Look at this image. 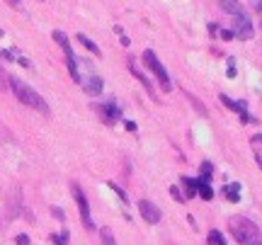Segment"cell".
I'll return each instance as SVG.
<instances>
[{
  "mask_svg": "<svg viewBox=\"0 0 262 245\" xmlns=\"http://www.w3.org/2000/svg\"><path fill=\"white\" fill-rule=\"evenodd\" d=\"M231 233L240 245H262L260 228L245 216H233L231 219Z\"/></svg>",
  "mask_w": 262,
  "mask_h": 245,
  "instance_id": "1",
  "label": "cell"
},
{
  "mask_svg": "<svg viewBox=\"0 0 262 245\" xmlns=\"http://www.w3.org/2000/svg\"><path fill=\"white\" fill-rule=\"evenodd\" d=\"M10 88H12V92L17 95V100H20L22 105H27V107H32V110H37V112H42V114H49V112H51L49 105H46V100H44L37 90H32L29 85H24L22 80L12 78V80H10Z\"/></svg>",
  "mask_w": 262,
  "mask_h": 245,
  "instance_id": "2",
  "label": "cell"
},
{
  "mask_svg": "<svg viewBox=\"0 0 262 245\" xmlns=\"http://www.w3.org/2000/svg\"><path fill=\"white\" fill-rule=\"evenodd\" d=\"M143 63L155 73V78L160 80V88H163V90H170V88H173V85H170V78H168V70L163 68V63L158 61V56H155L151 49H148V51H143Z\"/></svg>",
  "mask_w": 262,
  "mask_h": 245,
  "instance_id": "3",
  "label": "cell"
},
{
  "mask_svg": "<svg viewBox=\"0 0 262 245\" xmlns=\"http://www.w3.org/2000/svg\"><path fill=\"white\" fill-rule=\"evenodd\" d=\"M138 211H141L143 221H148V223H160V219H163L160 209H158L153 201H148V199H141V201H138Z\"/></svg>",
  "mask_w": 262,
  "mask_h": 245,
  "instance_id": "4",
  "label": "cell"
},
{
  "mask_svg": "<svg viewBox=\"0 0 262 245\" xmlns=\"http://www.w3.org/2000/svg\"><path fill=\"white\" fill-rule=\"evenodd\" d=\"M73 197H75V201H78V209H80V216H83V226H85V228H92L90 206H87V199H85V194L80 192V187H78V184H73Z\"/></svg>",
  "mask_w": 262,
  "mask_h": 245,
  "instance_id": "5",
  "label": "cell"
},
{
  "mask_svg": "<svg viewBox=\"0 0 262 245\" xmlns=\"http://www.w3.org/2000/svg\"><path fill=\"white\" fill-rule=\"evenodd\" d=\"M238 39H253L255 29H253V22L248 20V15H240L236 17V32H233Z\"/></svg>",
  "mask_w": 262,
  "mask_h": 245,
  "instance_id": "6",
  "label": "cell"
},
{
  "mask_svg": "<svg viewBox=\"0 0 262 245\" xmlns=\"http://www.w3.org/2000/svg\"><path fill=\"white\" fill-rule=\"evenodd\" d=\"M80 83H83V90L87 95H100L102 92V78H97V75H92L87 80H80Z\"/></svg>",
  "mask_w": 262,
  "mask_h": 245,
  "instance_id": "7",
  "label": "cell"
},
{
  "mask_svg": "<svg viewBox=\"0 0 262 245\" xmlns=\"http://www.w3.org/2000/svg\"><path fill=\"white\" fill-rule=\"evenodd\" d=\"M221 2V7L226 10V12H231L233 17H240V15H245V7L238 2V0H218Z\"/></svg>",
  "mask_w": 262,
  "mask_h": 245,
  "instance_id": "8",
  "label": "cell"
},
{
  "mask_svg": "<svg viewBox=\"0 0 262 245\" xmlns=\"http://www.w3.org/2000/svg\"><path fill=\"white\" fill-rule=\"evenodd\" d=\"M102 114H105L107 124H112V122H117V119L122 117V110H119L114 102H107V105H102Z\"/></svg>",
  "mask_w": 262,
  "mask_h": 245,
  "instance_id": "9",
  "label": "cell"
},
{
  "mask_svg": "<svg viewBox=\"0 0 262 245\" xmlns=\"http://www.w3.org/2000/svg\"><path fill=\"white\" fill-rule=\"evenodd\" d=\"M129 70H131V73H133V75H136V78H138V80H141V83H143V88L148 90V95H151L153 100H158V95H155V90H153V85H151V80H148V78H146V75H143V73H141V70H138V68L133 66V63H129Z\"/></svg>",
  "mask_w": 262,
  "mask_h": 245,
  "instance_id": "10",
  "label": "cell"
},
{
  "mask_svg": "<svg viewBox=\"0 0 262 245\" xmlns=\"http://www.w3.org/2000/svg\"><path fill=\"white\" fill-rule=\"evenodd\" d=\"M196 192L204 201H211L214 199V189L209 187V180H196Z\"/></svg>",
  "mask_w": 262,
  "mask_h": 245,
  "instance_id": "11",
  "label": "cell"
},
{
  "mask_svg": "<svg viewBox=\"0 0 262 245\" xmlns=\"http://www.w3.org/2000/svg\"><path fill=\"white\" fill-rule=\"evenodd\" d=\"M54 39H56V42L61 44V49H64L66 59H68V56H73V49H70V44H68V37H66L64 32H59V29H56V32H54Z\"/></svg>",
  "mask_w": 262,
  "mask_h": 245,
  "instance_id": "12",
  "label": "cell"
},
{
  "mask_svg": "<svg viewBox=\"0 0 262 245\" xmlns=\"http://www.w3.org/2000/svg\"><path fill=\"white\" fill-rule=\"evenodd\" d=\"M78 42H80V44H83V46H85L87 51H92L95 56H102V51H100V46H97V44H95L92 39H87L85 34H78Z\"/></svg>",
  "mask_w": 262,
  "mask_h": 245,
  "instance_id": "13",
  "label": "cell"
},
{
  "mask_svg": "<svg viewBox=\"0 0 262 245\" xmlns=\"http://www.w3.org/2000/svg\"><path fill=\"white\" fill-rule=\"evenodd\" d=\"M238 192H240V184L238 182H231L228 187H223V197H228L231 201H238V199H240Z\"/></svg>",
  "mask_w": 262,
  "mask_h": 245,
  "instance_id": "14",
  "label": "cell"
},
{
  "mask_svg": "<svg viewBox=\"0 0 262 245\" xmlns=\"http://www.w3.org/2000/svg\"><path fill=\"white\" fill-rule=\"evenodd\" d=\"M182 189H185L187 197H195L196 194V180H192V178H182Z\"/></svg>",
  "mask_w": 262,
  "mask_h": 245,
  "instance_id": "15",
  "label": "cell"
},
{
  "mask_svg": "<svg viewBox=\"0 0 262 245\" xmlns=\"http://www.w3.org/2000/svg\"><path fill=\"white\" fill-rule=\"evenodd\" d=\"M100 236H102V245H117V243H114V236H112V231H109V228H102V231H100Z\"/></svg>",
  "mask_w": 262,
  "mask_h": 245,
  "instance_id": "16",
  "label": "cell"
},
{
  "mask_svg": "<svg viewBox=\"0 0 262 245\" xmlns=\"http://www.w3.org/2000/svg\"><path fill=\"white\" fill-rule=\"evenodd\" d=\"M209 245H226V241H223V236L218 231H211L209 233Z\"/></svg>",
  "mask_w": 262,
  "mask_h": 245,
  "instance_id": "17",
  "label": "cell"
},
{
  "mask_svg": "<svg viewBox=\"0 0 262 245\" xmlns=\"http://www.w3.org/2000/svg\"><path fill=\"white\" fill-rule=\"evenodd\" d=\"M211 173H214L211 163H204V165H201V180H209V178H211Z\"/></svg>",
  "mask_w": 262,
  "mask_h": 245,
  "instance_id": "18",
  "label": "cell"
},
{
  "mask_svg": "<svg viewBox=\"0 0 262 245\" xmlns=\"http://www.w3.org/2000/svg\"><path fill=\"white\" fill-rule=\"evenodd\" d=\"M7 83H10V78H7V75H5V70L0 68V90H5V88H10Z\"/></svg>",
  "mask_w": 262,
  "mask_h": 245,
  "instance_id": "19",
  "label": "cell"
},
{
  "mask_svg": "<svg viewBox=\"0 0 262 245\" xmlns=\"http://www.w3.org/2000/svg\"><path fill=\"white\" fill-rule=\"evenodd\" d=\"M170 194H173V197H175L177 201H185V197L180 194V189H177V187H173V189H170Z\"/></svg>",
  "mask_w": 262,
  "mask_h": 245,
  "instance_id": "20",
  "label": "cell"
},
{
  "mask_svg": "<svg viewBox=\"0 0 262 245\" xmlns=\"http://www.w3.org/2000/svg\"><path fill=\"white\" fill-rule=\"evenodd\" d=\"M17 245H29V238L27 236H17Z\"/></svg>",
  "mask_w": 262,
  "mask_h": 245,
  "instance_id": "21",
  "label": "cell"
},
{
  "mask_svg": "<svg viewBox=\"0 0 262 245\" xmlns=\"http://www.w3.org/2000/svg\"><path fill=\"white\" fill-rule=\"evenodd\" d=\"M221 37H223V39H231V37H233V32H228V29H223V32H221Z\"/></svg>",
  "mask_w": 262,
  "mask_h": 245,
  "instance_id": "22",
  "label": "cell"
}]
</instances>
